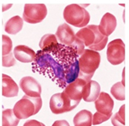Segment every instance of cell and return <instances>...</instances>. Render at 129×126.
<instances>
[{
    "label": "cell",
    "mask_w": 129,
    "mask_h": 126,
    "mask_svg": "<svg viewBox=\"0 0 129 126\" xmlns=\"http://www.w3.org/2000/svg\"><path fill=\"white\" fill-rule=\"evenodd\" d=\"M55 35L59 43L74 48L79 56L81 55L85 50V45L83 42L76 36L71 27L67 23L58 26Z\"/></svg>",
    "instance_id": "7"
},
{
    "label": "cell",
    "mask_w": 129,
    "mask_h": 126,
    "mask_svg": "<svg viewBox=\"0 0 129 126\" xmlns=\"http://www.w3.org/2000/svg\"><path fill=\"white\" fill-rule=\"evenodd\" d=\"M93 115L87 110L79 111L74 118V124L75 126H91L92 125Z\"/></svg>",
    "instance_id": "19"
},
{
    "label": "cell",
    "mask_w": 129,
    "mask_h": 126,
    "mask_svg": "<svg viewBox=\"0 0 129 126\" xmlns=\"http://www.w3.org/2000/svg\"><path fill=\"white\" fill-rule=\"evenodd\" d=\"M32 69L34 72L48 77L59 88H65L67 87L63 68L50 54L41 50L37 51L32 63Z\"/></svg>",
    "instance_id": "2"
},
{
    "label": "cell",
    "mask_w": 129,
    "mask_h": 126,
    "mask_svg": "<svg viewBox=\"0 0 129 126\" xmlns=\"http://www.w3.org/2000/svg\"><path fill=\"white\" fill-rule=\"evenodd\" d=\"M12 6V4H7V5H3L2 6V12H4V11H6L7 9H9Z\"/></svg>",
    "instance_id": "29"
},
{
    "label": "cell",
    "mask_w": 129,
    "mask_h": 126,
    "mask_svg": "<svg viewBox=\"0 0 129 126\" xmlns=\"http://www.w3.org/2000/svg\"><path fill=\"white\" fill-rule=\"evenodd\" d=\"M24 125H29V126H44V124H43L42 122H39V121H37L35 120H28L27 122H25L24 124Z\"/></svg>",
    "instance_id": "27"
},
{
    "label": "cell",
    "mask_w": 129,
    "mask_h": 126,
    "mask_svg": "<svg viewBox=\"0 0 129 126\" xmlns=\"http://www.w3.org/2000/svg\"><path fill=\"white\" fill-rule=\"evenodd\" d=\"M53 126H69V124L67 120H56L53 124Z\"/></svg>",
    "instance_id": "28"
},
{
    "label": "cell",
    "mask_w": 129,
    "mask_h": 126,
    "mask_svg": "<svg viewBox=\"0 0 129 126\" xmlns=\"http://www.w3.org/2000/svg\"><path fill=\"white\" fill-rule=\"evenodd\" d=\"M125 44L121 39H116L108 45L107 59L113 65H120L125 60Z\"/></svg>",
    "instance_id": "10"
},
{
    "label": "cell",
    "mask_w": 129,
    "mask_h": 126,
    "mask_svg": "<svg viewBox=\"0 0 129 126\" xmlns=\"http://www.w3.org/2000/svg\"><path fill=\"white\" fill-rule=\"evenodd\" d=\"M16 64L15 57H14L12 52L9 55L2 56V66L6 67H10L14 66Z\"/></svg>",
    "instance_id": "26"
},
{
    "label": "cell",
    "mask_w": 129,
    "mask_h": 126,
    "mask_svg": "<svg viewBox=\"0 0 129 126\" xmlns=\"http://www.w3.org/2000/svg\"><path fill=\"white\" fill-rule=\"evenodd\" d=\"M57 42H58V40L55 34H46L45 35H44L41 39L40 42H39V47L41 50L46 52Z\"/></svg>",
    "instance_id": "20"
},
{
    "label": "cell",
    "mask_w": 129,
    "mask_h": 126,
    "mask_svg": "<svg viewBox=\"0 0 129 126\" xmlns=\"http://www.w3.org/2000/svg\"><path fill=\"white\" fill-rule=\"evenodd\" d=\"M111 122L114 126L125 125V105H122L118 112L113 115Z\"/></svg>",
    "instance_id": "23"
},
{
    "label": "cell",
    "mask_w": 129,
    "mask_h": 126,
    "mask_svg": "<svg viewBox=\"0 0 129 126\" xmlns=\"http://www.w3.org/2000/svg\"><path fill=\"white\" fill-rule=\"evenodd\" d=\"M79 78L86 82L91 80L96 70L99 68L101 62V55L99 52L91 50H84L79 57Z\"/></svg>",
    "instance_id": "4"
},
{
    "label": "cell",
    "mask_w": 129,
    "mask_h": 126,
    "mask_svg": "<svg viewBox=\"0 0 129 126\" xmlns=\"http://www.w3.org/2000/svg\"><path fill=\"white\" fill-rule=\"evenodd\" d=\"M19 87L15 81L9 76L2 74V95L13 97L18 95Z\"/></svg>",
    "instance_id": "17"
},
{
    "label": "cell",
    "mask_w": 129,
    "mask_h": 126,
    "mask_svg": "<svg viewBox=\"0 0 129 126\" xmlns=\"http://www.w3.org/2000/svg\"><path fill=\"white\" fill-rule=\"evenodd\" d=\"M95 102V108L98 112L105 115L112 114L114 102L108 93L102 92Z\"/></svg>",
    "instance_id": "13"
},
{
    "label": "cell",
    "mask_w": 129,
    "mask_h": 126,
    "mask_svg": "<svg viewBox=\"0 0 129 126\" xmlns=\"http://www.w3.org/2000/svg\"><path fill=\"white\" fill-rule=\"evenodd\" d=\"M76 36L83 42L85 47L96 52L104 50L108 39V37L101 33L99 27L93 25L81 29L76 32Z\"/></svg>",
    "instance_id": "3"
},
{
    "label": "cell",
    "mask_w": 129,
    "mask_h": 126,
    "mask_svg": "<svg viewBox=\"0 0 129 126\" xmlns=\"http://www.w3.org/2000/svg\"><path fill=\"white\" fill-rule=\"evenodd\" d=\"M63 68L67 85L76 80L79 75V55L71 47L57 42L46 52Z\"/></svg>",
    "instance_id": "1"
},
{
    "label": "cell",
    "mask_w": 129,
    "mask_h": 126,
    "mask_svg": "<svg viewBox=\"0 0 129 126\" xmlns=\"http://www.w3.org/2000/svg\"><path fill=\"white\" fill-rule=\"evenodd\" d=\"M63 18L68 24L82 28L87 25L90 21V14L82 6L71 4L64 9Z\"/></svg>",
    "instance_id": "6"
},
{
    "label": "cell",
    "mask_w": 129,
    "mask_h": 126,
    "mask_svg": "<svg viewBox=\"0 0 129 126\" xmlns=\"http://www.w3.org/2000/svg\"><path fill=\"white\" fill-rule=\"evenodd\" d=\"M19 86L25 95L30 97H41L42 86L33 77L26 76L22 77Z\"/></svg>",
    "instance_id": "11"
},
{
    "label": "cell",
    "mask_w": 129,
    "mask_h": 126,
    "mask_svg": "<svg viewBox=\"0 0 129 126\" xmlns=\"http://www.w3.org/2000/svg\"><path fill=\"white\" fill-rule=\"evenodd\" d=\"M78 105V102L71 100L64 92L53 95L49 101V108L55 115L71 111Z\"/></svg>",
    "instance_id": "8"
},
{
    "label": "cell",
    "mask_w": 129,
    "mask_h": 126,
    "mask_svg": "<svg viewBox=\"0 0 129 126\" xmlns=\"http://www.w3.org/2000/svg\"><path fill=\"white\" fill-rule=\"evenodd\" d=\"M86 83V81L78 77L74 82L67 85V87L64 88L63 92L67 94L71 100L79 103L82 99L83 88Z\"/></svg>",
    "instance_id": "12"
},
{
    "label": "cell",
    "mask_w": 129,
    "mask_h": 126,
    "mask_svg": "<svg viewBox=\"0 0 129 126\" xmlns=\"http://www.w3.org/2000/svg\"><path fill=\"white\" fill-rule=\"evenodd\" d=\"M15 59L24 63L32 62L34 59L36 52L30 47L26 45H18L14 50Z\"/></svg>",
    "instance_id": "16"
},
{
    "label": "cell",
    "mask_w": 129,
    "mask_h": 126,
    "mask_svg": "<svg viewBox=\"0 0 129 126\" xmlns=\"http://www.w3.org/2000/svg\"><path fill=\"white\" fill-rule=\"evenodd\" d=\"M41 97H30L24 95L15 104L13 111L19 120L26 119L39 112L42 107Z\"/></svg>",
    "instance_id": "5"
},
{
    "label": "cell",
    "mask_w": 129,
    "mask_h": 126,
    "mask_svg": "<svg viewBox=\"0 0 129 126\" xmlns=\"http://www.w3.org/2000/svg\"><path fill=\"white\" fill-rule=\"evenodd\" d=\"M116 26V18L111 13L107 12L103 16L100 25L98 27L101 33L106 37H108L114 32Z\"/></svg>",
    "instance_id": "14"
},
{
    "label": "cell",
    "mask_w": 129,
    "mask_h": 126,
    "mask_svg": "<svg viewBox=\"0 0 129 126\" xmlns=\"http://www.w3.org/2000/svg\"><path fill=\"white\" fill-rule=\"evenodd\" d=\"M12 41L7 35H2V56L9 55L12 52Z\"/></svg>",
    "instance_id": "24"
},
{
    "label": "cell",
    "mask_w": 129,
    "mask_h": 126,
    "mask_svg": "<svg viewBox=\"0 0 129 126\" xmlns=\"http://www.w3.org/2000/svg\"><path fill=\"white\" fill-rule=\"evenodd\" d=\"M19 122V119L17 118L13 110L6 109L2 112V125L17 126Z\"/></svg>",
    "instance_id": "21"
},
{
    "label": "cell",
    "mask_w": 129,
    "mask_h": 126,
    "mask_svg": "<svg viewBox=\"0 0 129 126\" xmlns=\"http://www.w3.org/2000/svg\"><path fill=\"white\" fill-rule=\"evenodd\" d=\"M111 93L116 100L123 101L125 100V85L121 82H116L111 87Z\"/></svg>",
    "instance_id": "22"
},
{
    "label": "cell",
    "mask_w": 129,
    "mask_h": 126,
    "mask_svg": "<svg viewBox=\"0 0 129 126\" xmlns=\"http://www.w3.org/2000/svg\"><path fill=\"white\" fill-rule=\"evenodd\" d=\"M47 15V8L44 4H26L24 7L23 19L29 24H38Z\"/></svg>",
    "instance_id": "9"
},
{
    "label": "cell",
    "mask_w": 129,
    "mask_h": 126,
    "mask_svg": "<svg viewBox=\"0 0 129 126\" xmlns=\"http://www.w3.org/2000/svg\"><path fill=\"white\" fill-rule=\"evenodd\" d=\"M101 93V86L96 81L90 80L84 86L82 99L85 102H91L95 101Z\"/></svg>",
    "instance_id": "15"
},
{
    "label": "cell",
    "mask_w": 129,
    "mask_h": 126,
    "mask_svg": "<svg viewBox=\"0 0 129 126\" xmlns=\"http://www.w3.org/2000/svg\"><path fill=\"white\" fill-rule=\"evenodd\" d=\"M113 114H109V115H105V114L101 113L99 112H96V113L93 115L92 118V125H99L102 122L107 121L109 118L112 116Z\"/></svg>",
    "instance_id": "25"
},
{
    "label": "cell",
    "mask_w": 129,
    "mask_h": 126,
    "mask_svg": "<svg viewBox=\"0 0 129 126\" xmlns=\"http://www.w3.org/2000/svg\"><path fill=\"white\" fill-rule=\"evenodd\" d=\"M23 19L19 16H14L9 19L4 26V30L9 34H17L23 27Z\"/></svg>",
    "instance_id": "18"
}]
</instances>
